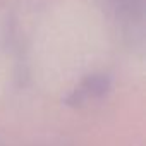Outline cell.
<instances>
[{"label": "cell", "instance_id": "obj_1", "mask_svg": "<svg viewBox=\"0 0 146 146\" xmlns=\"http://www.w3.org/2000/svg\"><path fill=\"white\" fill-rule=\"evenodd\" d=\"M110 83H108V78L102 76V74H95V76H90L86 78L74 91L69 96V103L70 105H79V103H84L88 100H93V98H100L107 93Z\"/></svg>", "mask_w": 146, "mask_h": 146}]
</instances>
